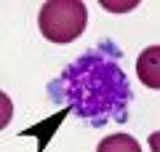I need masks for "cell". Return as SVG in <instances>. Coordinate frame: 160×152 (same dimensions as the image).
<instances>
[{
  "mask_svg": "<svg viewBox=\"0 0 160 152\" xmlns=\"http://www.w3.org/2000/svg\"><path fill=\"white\" fill-rule=\"evenodd\" d=\"M56 104H67L78 118L99 125L107 120H123L131 104V85L120 69L115 53L102 48L72 62L59 80L48 85Z\"/></svg>",
  "mask_w": 160,
  "mask_h": 152,
  "instance_id": "6da1fadb",
  "label": "cell"
},
{
  "mask_svg": "<svg viewBox=\"0 0 160 152\" xmlns=\"http://www.w3.org/2000/svg\"><path fill=\"white\" fill-rule=\"evenodd\" d=\"M88 24V8L83 0H48L38 13V27L51 43H72Z\"/></svg>",
  "mask_w": 160,
  "mask_h": 152,
  "instance_id": "7a4b0ae2",
  "label": "cell"
},
{
  "mask_svg": "<svg viewBox=\"0 0 160 152\" xmlns=\"http://www.w3.org/2000/svg\"><path fill=\"white\" fill-rule=\"evenodd\" d=\"M136 75L147 88H160V45H149L139 53Z\"/></svg>",
  "mask_w": 160,
  "mask_h": 152,
  "instance_id": "3957f363",
  "label": "cell"
},
{
  "mask_svg": "<svg viewBox=\"0 0 160 152\" xmlns=\"http://www.w3.org/2000/svg\"><path fill=\"white\" fill-rule=\"evenodd\" d=\"M96 152H142V144L131 134H112L99 141Z\"/></svg>",
  "mask_w": 160,
  "mask_h": 152,
  "instance_id": "277c9868",
  "label": "cell"
},
{
  "mask_svg": "<svg viewBox=\"0 0 160 152\" xmlns=\"http://www.w3.org/2000/svg\"><path fill=\"white\" fill-rule=\"evenodd\" d=\"M102 6L109 8V11H120V8H123V11H128V8H133L136 3H123V6H120V3H102Z\"/></svg>",
  "mask_w": 160,
  "mask_h": 152,
  "instance_id": "5b68a950",
  "label": "cell"
},
{
  "mask_svg": "<svg viewBox=\"0 0 160 152\" xmlns=\"http://www.w3.org/2000/svg\"><path fill=\"white\" fill-rule=\"evenodd\" d=\"M149 149H152V152H160V131L149 134Z\"/></svg>",
  "mask_w": 160,
  "mask_h": 152,
  "instance_id": "8992f818",
  "label": "cell"
}]
</instances>
